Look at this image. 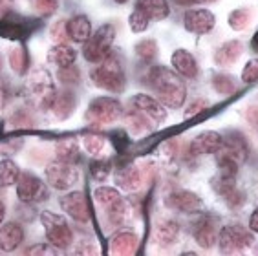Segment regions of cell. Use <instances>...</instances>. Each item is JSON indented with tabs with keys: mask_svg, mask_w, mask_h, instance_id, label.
Listing matches in <instances>:
<instances>
[{
	"mask_svg": "<svg viewBox=\"0 0 258 256\" xmlns=\"http://www.w3.org/2000/svg\"><path fill=\"white\" fill-rule=\"evenodd\" d=\"M6 101H8V90H6L4 86L0 84V108H2V106L6 104Z\"/></svg>",
	"mask_w": 258,
	"mask_h": 256,
	"instance_id": "obj_45",
	"label": "cell"
},
{
	"mask_svg": "<svg viewBox=\"0 0 258 256\" xmlns=\"http://www.w3.org/2000/svg\"><path fill=\"white\" fill-rule=\"evenodd\" d=\"M55 156H57L59 161L75 165V163L79 161V143L72 138L60 139L57 147H55Z\"/></svg>",
	"mask_w": 258,
	"mask_h": 256,
	"instance_id": "obj_25",
	"label": "cell"
},
{
	"mask_svg": "<svg viewBox=\"0 0 258 256\" xmlns=\"http://www.w3.org/2000/svg\"><path fill=\"white\" fill-rule=\"evenodd\" d=\"M229 24H231V28L236 31L245 30L249 24V11L247 10H234L233 13L229 15Z\"/></svg>",
	"mask_w": 258,
	"mask_h": 256,
	"instance_id": "obj_36",
	"label": "cell"
},
{
	"mask_svg": "<svg viewBox=\"0 0 258 256\" xmlns=\"http://www.w3.org/2000/svg\"><path fill=\"white\" fill-rule=\"evenodd\" d=\"M202 110H207V101H204V99H196L194 103L189 104V108H187V112H185V119H190V117H194V115H198Z\"/></svg>",
	"mask_w": 258,
	"mask_h": 256,
	"instance_id": "obj_43",
	"label": "cell"
},
{
	"mask_svg": "<svg viewBox=\"0 0 258 256\" xmlns=\"http://www.w3.org/2000/svg\"><path fill=\"white\" fill-rule=\"evenodd\" d=\"M59 79L62 81V83H77V81H79V70L75 68L74 64H72V66H66V68H60Z\"/></svg>",
	"mask_w": 258,
	"mask_h": 256,
	"instance_id": "obj_41",
	"label": "cell"
},
{
	"mask_svg": "<svg viewBox=\"0 0 258 256\" xmlns=\"http://www.w3.org/2000/svg\"><path fill=\"white\" fill-rule=\"evenodd\" d=\"M28 88L30 92L39 99V104L42 108H50L51 101L55 95V86L51 81V75L44 68H37L31 72L30 81H28Z\"/></svg>",
	"mask_w": 258,
	"mask_h": 256,
	"instance_id": "obj_8",
	"label": "cell"
},
{
	"mask_svg": "<svg viewBox=\"0 0 258 256\" xmlns=\"http://www.w3.org/2000/svg\"><path fill=\"white\" fill-rule=\"evenodd\" d=\"M4 216H6V205L0 202V225H2V222H4Z\"/></svg>",
	"mask_w": 258,
	"mask_h": 256,
	"instance_id": "obj_47",
	"label": "cell"
},
{
	"mask_svg": "<svg viewBox=\"0 0 258 256\" xmlns=\"http://www.w3.org/2000/svg\"><path fill=\"white\" fill-rule=\"evenodd\" d=\"M178 6H183V8H187V6H194V4H200L202 0H174Z\"/></svg>",
	"mask_w": 258,
	"mask_h": 256,
	"instance_id": "obj_46",
	"label": "cell"
},
{
	"mask_svg": "<svg viewBox=\"0 0 258 256\" xmlns=\"http://www.w3.org/2000/svg\"><path fill=\"white\" fill-rule=\"evenodd\" d=\"M15 0H0V6H11Z\"/></svg>",
	"mask_w": 258,
	"mask_h": 256,
	"instance_id": "obj_48",
	"label": "cell"
},
{
	"mask_svg": "<svg viewBox=\"0 0 258 256\" xmlns=\"http://www.w3.org/2000/svg\"><path fill=\"white\" fill-rule=\"evenodd\" d=\"M253 46H254V49H258V31H256V35H254V39H253Z\"/></svg>",
	"mask_w": 258,
	"mask_h": 256,
	"instance_id": "obj_49",
	"label": "cell"
},
{
	"mask_svg": "<svg viewBox=\"0 0 258 256\" xmlns=\"http://www.w3.org/2000/svg\"><path fill=\"white\" fill-rule=\"evenodd\" d=\"M17 198L22 203H37L48 200V190L35 174L22 172L17 177Z\"/></svg>",
	"mask_w": 258,
	"mask_h": 256,
	"instance_id": "obj_7",
	"label": "cell"
},
{
	"mask_svg": "<svg viewBox=\"0 0 258 256\" xmlns=\"http://www.w3.org/2000/svg\"><path fill=\"white\" fill-rule=\"evenodd\" d=\"M202 2H214V0H202Z\"/></svg>",
	"mask_w": 258,
	"mask_h": 256,
	"instance_id": "obj_51",
	"label": "cell"
},
{
	"mask_svg": "<svg viewBox=\"0 0 258 256\" xmlns=\"http://www.w3.org/2000/svg\"><path fill=\"white\" fill-rule=\"evenodd\" d=\"M170 60H172L176 74L183 75L187 79H194L198 75V62L194 59V55L189 53L187 49H176Z\"/></svg>",
	"mask_w": 258,
	"mask_h": 256,
	"instance_id": "obj_16",
	"label": "cell"
},
{
	"mask_svg": "<svg viewBox=\"0 0 258 256\" xmlns=\"http://www.w3.org/2000/svg\"><path fill=\"white\" fill-rule=\"evenodd\" d=\"M10 64L17 74H26L28 70V55L22 48H13L10 51Z\"/></svg>",
	"mask_w": 258,
	"mask_h": 256,
	"instance_id": "obj_32",
	"label": "cell"
},
{
	"mask_svg": "<svg viewBox=\"0 0 258 256\" xmlns=\"http://www.w3.org/2000/svg\"><path fill=\"white\" fill-rule=\"evenodd\" d=\"M83 147L92 158H99L106 147V139L99 134H86L83 136Z\"/></svg>",
	"mask_w": 258,
	"mask_h": 256,
	"instance_id": "obj_30",
	"label": "cell"
},
{
	"mask_svg": "<svg viewBox=\"0 0 258 256\" xmlns=\"http://www.w3.org/2000/svg\"><path fill=\"white\" fill-rule=\"evenodd\" d=\"M66 35L74 42L85 44L88 37L92 35V22H90V19L86 15H75L74 19H70L66 22Z\"/></svg>",
	"mask_w": 258,
	"mask_h": 256,
	"instance_id": "obj_17",
	"label": "cell"
},
{
	"mask_svg": "<svg viewBox=\"0 0 258 256\" xmlns=\"http://www.w3.org/2000/svg\"><path fill=\"white\" fill-rule=\"evenodd\" d=\"M108 172H110V163L97 161V163H94V167H92V176H94L95 181H103V179H106Z\"/></svg>",
	"mask_w": 258,
	"mask_h": 256,
	"instance_id": "obj_42",
	"label": "cell"
},
{
	"mask_svg": "<svg viewBox=\"0 0 258 256\" xmlns=\"http://www.w3.org/2000/svg\"><path fill=\"white\" fill-rule=\"evenodd\" d=\"M132 103L136 104V108L141 113H145L149 119H152L154 123H161L167 117V110H165V104L159 101V99L150 97L147 94H138L134 97Z\"/></svg>",
	"mask_w": 258,
	"mask_h": 256,
	"instance_id": "obj_13",
	"label": "cell"
},
{
	"mask_svg": "<svg viewBox=\"0 0 258 256\" xmlns=\"http://www.w3.org/2000/svg\"><path fill=\"white\" fill-rule=\"evenodd\" d=\"M194 238H196L200 247L211 249V247L214 245V241H216V231H214L213 222L207 220V218L200 220V223L196 225V229H194Z\"/></svg>",
	"mask_w": 258,
	"mask_h": 256,
	"instance_id": "obj_27",
	"label": "cell"
},
{
	"mask_svg": "<svg viewBox=\"0 0 258 256\" xmlns=\"http://www.w3.org/2000/svg\"><path fill=\"white\" fill-rule=\"evenodd\" d=\"M167 207L174 209L178 212H183V214H192V212H198L200 209L204 207V203L194 192L189 190H178L172 192L169 198H167Z\"/></svg>",
	"mask_w": 258,
	"mask_h": 256,
	"instance_id": "obj_11",
	"label": "cell"
},
{
	"mask_svg": "<svg viewBox=\"0 0 258 256\" xmlns=\"http://www.w3.org/2000/svg\"><path fill=\"white\" fill-rule=\"evenodd\" d=\"M242 81L243 83H256L258 81V59L249 60L245 64V68L242 72Z\"/></svg>",
	"mask_w": 258,
	"mask_h": 256,
	"instance_id": "obj_39",
	"label": "cell"
},
{
	"mask_svg": "<svg viewBox=\"0 0 258 256\" xmlns=\"http://www.w3.org/2000/svg\"><path fill=\"white\" fill-rule=\"evenodd\" d=\"M92 81L95 86L112 92V94H119L124 88V72L123 64H121L119 57L115 53H108L103 60L99 62L97 68L92 72Z\"/></svg>",
	"mask_w": 258,
	"mask_h": 256,
	"instance_id": "obj_2",
	"label": "cell"
},
{
	"mask_svg": "<svg viewBox=\"0 0 258 256\" xmlns=\"http://www.w3.org/2000/svg\"><path fill=\"white\" fill-rule=\"evenodd\" d=\"M28 20H24L22 17L8 15L6 19L0 20V35L6 39H24L26 33L30 31Z\"/></svg>",
	"mask_w": 258,
	"mask_h": 256,
	"instance_id": "obj_19",
	"label": "cell"
},
{
	"mask_svg": "<svg viewBox=\"0 0 258 256\" xmlns=\"http://www.w3.org/2000/svg\"><path fill=\"white\" fill-rule=\"evenodd\" d=\"M115 39V28L112 24L101 26L94 35H90L88 40L85 42L83 55L90 62H101V60L110 53L112 42Z\"/></svg>",
	"mask_w": 258,
	"mask_h": 256,
	"instance_id": "obj_4",
	"label": "cell"
},
{
	"mask_svg": "<svg viewBox=\"0 0 258 256\" xmlns=\"http://www.w3.org/2000/svg\"><path fill=\"white\" fill-rule=\"evenodd\" d=\"M94 198L95 202L99 203V205H103L104 209H108L110 205H114L115 202H119L121 196L119 192L115 190V188L112 187H99L94 190Z\"/></svg>",
	"mask_w": 258,
	"mask_h": 256,
	"instance_id": "obj_31",
	"label": "cell"
},
{
	"mask_svg": "<svg viewBox=\"0 0 258 256\" xmlns=\"http://www.w3.org/2000/svg\"><path fill=\"white\" fill-rule=\"evenodd\" d=\"M19 174H20V168L17 163H13L11 159L0 161V188L15 185Z\"/></svg>",
	"mask_w": 258,
	"mask_h": 256,
	"instance_id": "obj_29",
	"label": "cell"
},
{
	"mask_svg": "<svg viewBox=\"0 0 258 256\" xmlns=\"http://www.w3.org/2000/svg\"><path fill=\"white\" fill-rule=\"evenodd\" d=\"M183 22L187 31L196 35H204L213 30L216 20H214V15L209 10H190L185 13Z\"/></svg>",
	"mask_w": 258,
	"mask_h": 256,
	"instance_id": "obj_12",
	"label": "cell"
},
{
	"mask_svg": "<svg viewBox=\"0 0 258 256\" xmlns=\"http://www.w3.org/2000/svg\"><path fill=\"white\" fill-rule=\"evenodd\" d=\"M123 108L121 103L114 97H97L88 104L86 119L90 123L99 126V124H110L115 123L121 117Z\"/></svg>",
	"mask_w": 258,
	"mask_h": 256,
	"instance_id": "obj_5",
	"label": "cell"
},
{
	"mask_svg": "<svg viewBox=\"0 0 258 256\" xmlns=\"http://www.w3.org/2000/svg\"><path fill=\"white\" fill-rule=\"evenodd\" d=\"M24 241V229L15 222H8L0 227V251L11 252Z\"/></svg>",
	"mask_w": 258,
	"mask_h": 256,
	"instance_id": "obj_15",
	"label": "cell"
},
{
	"mask_svg": "<svg viewBox=\"0 0 258 256\" xmlns=\"http://www.w3.org/2000/svg\"><path fill=\"white\" fill-rule=\"evenodd\" d=\"M126 119H128V124H130V128L134 130V134L145 132V130L149 128L147 119H145V113H141L139 110L138 112H130L128 115H126Z\"/></svg>",
	"mask_w": 258,
	"mask_h": 256,
	"instance_id": "obj_38",
	"label": "cell"
},
{
	"mask_svg": "<svg viewBox=\"0 0 258 256\" xmlns=\"http://www.w3.org/2000/svg\"><path fill=\"white\" fill-rule=\"evenodd\" d=\"M115 183H117L123 190H136V188L141 185V172H139V168L134 167V165L117 168Z\"/></svg>",
	"mask_w": 258,
	"mask_h": 256,
	"instance_id": "obj_24",
	"label": "cell"
},
{
	"mask_svg": "<svg viewBox=\"0 0 258 256\" xmlns=\"http://www.w3.org/2000/svg\"><path fill=\"white\" fill-rule=\"evenodd\" d=\"M136 247H138V236L132 232H119L115 234L110 241V252L119 256H128L134 254Z\"/></svg>",
	"mask_w": 258,
	"mask_h": 256,
	"instance_id": "obj_21",
	"label": "cell"
},
{
	"mask_svg": "<svg viewBox=\"0 0 258 256\" xmlns=\"http://www.w3.org/2000/svg\"><path fill=\"white\" fill-rule=\"evenodd\" d=\"M75 104H77V101H75L74 94H70V92H62V94L53 95V101H51V104H50V110L53 112V115L57 119H66V117L72 115Z\"/></svg>",
	"mask_w": 258,
	"mask_h": 256,
	"instance_id": "obj_23",
	"label": "cell"
},
{
	"mask_svg": "<svg viewBox=\"0 0 258 256\" xmlns=\"http://www.w3.org/2000/svg\"><path fill=\"white\" fill-rule=\"evenodd\" d=\"M149 83L165 106L179 108L183 104L187 88L176 72L165 68V66H152L149 72Z\"/></svg>",
	"mask_w": 258,
	"mask_h": 256,
	"instance_id": "obj_1",
	"label": "cell"
},
{
	"mask_svg": "<svg viewBox=\"0 0 258 256\" xmlns=\"http://www.w3.org/2000/svg\"><path fill=\"white\" fill-rule=\"evenodd\" d=\"M179 236V225L172 220H165L156 227V238L163 245H172Z\"/></svg>",
	"mask_w": 258,
	"mask_h": 256,
	"instance_id": "obj_28",
	"label": "cell"
},
{
	"mask_svg": "<svg viewBox=\"0 0 258 256\" xmlns=\"http://www.w3.org/2000/svg\"><path fill=\"white\" fill-rule=\"evenodd\" d=\"M224 147V136L218 132H202L198 138L192 141V150L196 156H204V154H218L220 148Z\"/></svg>",
	"mask_w": 258,
	"mask_h": 256,
	"instance_id": "obj_14",
	"label": "cell"
},
{
	"mask_svg": "<svg viewBox=\"0 0 258 256\" xmlns=\"http://www.w3.org/2000/svg\"><path fill=\"white\" fill-rule=\"evenodd\" d=\"M128 20H130V28H132V31H136V33H141V31L147 30V28H149V22H150L149 17L139 10H134V13L130 15Z\"/></svg>",
	"mask_w": 258,
	"mask_h": 256,
	"instance_id": "obj_37",
	"label": "cell"
},
{
	"mask_svg": "<svg viewBox=\"0 0 258 256\" xmlns=\"http://www.w3.org/2000/svg\"><path fill=\"white\" fill-rule=\"evenodd\" d=\"M214 187H216L218 194L224 198L225 203H227L231 209L242 207L243 192L236 188V185H234V179H222V177H218V179H216V183H214Z\"/></svg>",
	"mask_w": 258,
	"mask_h": 256,
	"instance_id": "obj_18",
	"label": "cell"
},
{
	"mask_svg": "<svg viewBox=\"0 0 258 256\" xmlns=\"http://www.w3.org/2000/svg\"><path fill=\"white\" fill-rule=\"evenodd\" d=\"M40 223L44 227L48 243L57 247L59 251L68 249L74 243V232H72V229H70V225L62 216H59V214H55L51 211H44L40 212Z\"/></svg>",
	"mask_w": 258,
	"mask_h": 256,
	"instance_id": "obj_3",
	"label": "cell"
},
{
	"mask_svg": "<svg viewBox=\"0 0 258 256\" xmlns=\"http://www.w3.org/2000/svg\"><path fill=\"white\" fill-rule=\"evenodd\" d=\"M136 10L143 11L150 20H163L170 13L167 0H138L136 2Z\"/></svg>",
	"mask_w": 258,
	"mask_h": 256,
	"instance_id": "obj_20",
	"label": "cell"
},
{
	"mask_svg": "<svg viewBox=\"0 0 258 256\" xmlns=\"http://www.w3.org/2000/svg\"><path fill=\"white\" fill-rule=\"evenodd\" d=\"M136 53H138V57L141 60L149 62V60H152L158 55V46H156L154 40H143V42H139L136 46Z\"/></svg>",
	"mask_w": 258,
	"mask_h": 256,
	"instance_id": "obj_35",
	"label": "cell"
},
{
	"mask_svg": "<svg viewBox=\"0 0 258 256\" xmlns=\"http://www.w3.org/2000/svg\"><path fill=\"white\" fill-rule=\"evenodd\" d=\"M220 251L224 254H234V252L243 251L245 247H249L253 243V236L249 234L245 229L242 227H224L220 232Z\"/></svg>",
	"mask_w": 258,
	"mask_h": 256,
	"instance_id": "obj_9",
	"label": "cell"
},
{
	"mask_svg": "<svg viewBox=\"0 0 258 256\" xmlns=\"http://www.w3.org/2000/svg\"><path fill=\"white\" fill-rule=\"evenodd\" d=\"M46 181L50 187L57 188V190H68L79 181V170L70 163L55 159L53 163L46 167Z\"/></svg>",
	"mask_w": 258,
	"mask_h": 256,
	"instance_id": "obj_6",
	"label": "cell"
},
{
	"mask_svg": "<svg viewBox=\"0 0 258 256\" xmlns=\"http://www.w3.org/2000/svg\"><path fill=\"white\" fill-rule=\"evenodd\" d=\"M60 209L68 214L70 218H74L75 222L86 223L90 220V207L88 200H86L85 192L81 190H72L59 200Z\"/></svg>",
	"mask_w": 258,
	"mask_h": 256,
	"instance_id": "obj_10",
	"label": "cell"
},
{
	"mask_svg": "<svg viewBox=\"0 0 258 256\" xmlns=\"http://www.w3.org/2000/svg\"><path fill=\"white\" fill-rule=\"evenodd\" d=\"M213 86H214V90L222 95L233 94L234 90H236V83H234V79L229 77V75H214Z\"/></svg>",
	"mask_w": 258,
	"mask_h": 256,
	"instance_id": "obj_33",
	"label": "cell"
},
{
	"mask_svg": "<svg viewBox=\"0 0 258 256\" xmlns=\"http://www.w3.org/2000/svg\"><path fill=\"white\" fill-rule=\"evenodd\" d=\"M48 60L59 68H66V66H72L77 60V51H75L72 46L68 44H55L53 48H50L48 51Z\"/></svg>",
	"mask_w": 258,
	"mask_h": 256,
	"instance_id": "obj_22",
	"label": "cell"
},
{
	"mask_svg": "<svg viewBox=\"0 0 258 256\" xmlns=\"http://www.w3.org/2000/svg\"><path fill=\"white\" fill-rule=\"evenodd\" d=\"M114 2H117V4H126L128 0H114Z\"/></svg>",
	"mask_w": 258,
	"mask_h": 256,
	"instance_id": "obj_50",
	"label": "cell"
},
{
	"mask_svg": "<svg viewBox=\"0 0 258 256\" xmlns=\"http://www.w3.org/2000/svg\"><path fill=\"white\" fill-rule=\"evenodd\" d=\"M30 4L39 15L50 17L59 8V0H30Z\"/></svg>",
	"mask_w": 258,
	"mask_h": 256,
	"instance_id": "obj_34",
	"label": "cell"
},
{
	"mask_svg": "<svg viewBox=\"0 0 258 256\" xmlns=\"http://www.w3.org/2000/svg\"><path fill=\"white\" fill-rule=\"evenodd\" d=\"M28 254H37V256H53V254H57L59 252V249L57 247H53L51 243H37V245H33V247H30L28 249Z\"/></svg>",
	"mask_w": 258,
	"mask_h": 256,
	"instance_id": "obj_40",
	"label": "cell"
},
{
	"mask_svg": "<svg viewBox=\"0 0 258 256\" xmlns=\"http://www.w3.org/2000/svg\"><path fill=\"white\" fill-rule=\"evenodd\" d=\"M249 229L258 234V209L251 214V218H249Z\"/></svg>",
	"mask_w": 258,
	"mask_h": 256,
	"instance_id": "obj_44",
	"label": "cell"
},
{
	"mask_svg": "<svg viewBox=\"0 0 258 256\" xmlns=\"http://www.w3.org/2000/svg\"><path fill=\"white\" fill-rule=\"evenodd\" d=\"M240 55H242V42L231 40V42H225V44L216 51L214 60H216L218 66H231V64H234L238 60Z\"/></svg>",
	"mask_w": 258,
	"mask_h": 256,
	"instance_id": "obj_26",
	"label": "cell"
}]
</instances>
